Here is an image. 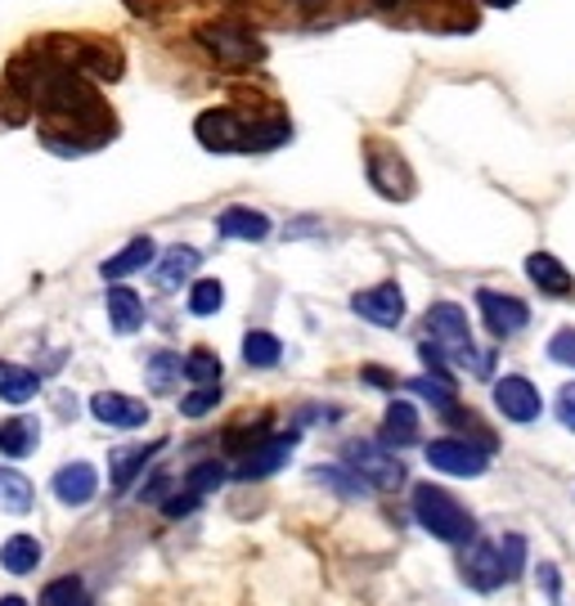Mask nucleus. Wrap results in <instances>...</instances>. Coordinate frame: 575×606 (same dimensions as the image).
I'll return each instance as SVG.
<instances>
[{"mask_svg":"<svg viewBox=\"0 0 575 606\" xmlns=\"http://www.w3.org/2000/svg\"><path fill=\"white\" fill-rule=\"evenodd\" d=\"M558 423H562L566 432H575V383H566V387L558 391Z\"/></svg>","mask_w":575,"mask_h":606,"instance_id":"72a5a7b5","label":"nucleus"},{"mask_svg":"<svg viewBox=\"0 0 575 606\" xmlns=\"http://www.w3.org/2000/svg\"><path fill=\"white\" fill-rule=\"evenodd\" d=\"M199 144L212 148V154H239V148H252V126L229 108H207L194 122Z\"/></svg>","mask_w":575,"mask_h":606,"instance_id":"7ed1b4c3","label":"nucleus"},{"mask_svg":"<svg viewBox=\"0 0 575 606\" xmlns=\"http://www.w3.org/2000/svg\"><path fill=\"white\" fill-rule=\"evenodd\" d=\"M494 404H500V413L508 423H535V419H540V409H544L535 383H530V377H517V373L494 383Z\"/></svg>","mask_w":575,"mask_h":606,"instance_id":"423d86ee","label":"nucleus"},{"mask_svg":"<svg viewBox=\"0 0 575 606\" xmlns=\"http://www.w3.org/2000/svg\"><path fill=\"white\" fill-rule=\"evenodd\" d=\"M311 476H315L320 485H328V489H337V495H342V499H356V495H360V489H364V481H360V476H356L351 468H315Z\"/></svg>","mask_w":575,"mask_h":606,"instance_id":"7c9ffc66","label":"nucleus"},{"mask_svg":"<svg viewBox=\"0 0 575 606\" xmlns=\"http://www.w3.org/2000/svg\"><path fill=\"white\" fill-rule=\"evenodd\" d=\"M0 606H27V602H23L19 593H10V597H0Z\"/></svg>","mask_w":575,"mask_h":606,"instance_id":"4c0bfd02","label":"nucleus"},{"mask_svg":"<svg viewBox=\"0 0 575 606\" xmlns=\"http://www.w3.org/2000/svg\"><path fill=\"white\" fill-rule=\"evenodd\" d=\"M423 453H428V463H432L436 472H445V476H481L486 463H490V449L468 445V440H454V436L432 440Z\"/></svg>","mask_w":575,"mask_h":606,"instance_id":"20e7f679","label":"nucleus"},{"mask_svg":"<svg viewBox=\"0 0 575 606\" xmlns=\"http://www.w3.org/2000/svg\"><path fill=\"white\" fill-rule=\"evenodd\" d=\"M0 566H5L10 575H32L36 566H41V544H36V535H10L0 544Z\"/></svg>","mask_w":575,"mask_h":606,"instance_id":"6ab92c4d","label":"nucleus"},{"mask_svg":"<svg viewBox=\"0 0 575 606\" xmlns=\"http://www.w3.org/2000/svg\"><path fill=\"white\" fill-rule=\"evenodd\" d=\"M216 230L225 239H243V243H261L265 234H271V216H261L252 207H225L220 220H216Z\"/></svg>","mask_w":575,"mask_h":606,"instance_id":"4468645a","label":"nucleus"},{"mask_svg":"<svg viewBox=\"0 0 575 606\" xmlns=\"http://www.w3.org/2000/svg\"><path fill=\"white\" fill-rule=\"evenodd\" d=\"M540 584H544V593H549V602H558V593H562V584H558V566H553V561H540Z\"/></svg>","mask_w":575,"mask_h":606,"instance_id":"f704fd0d","label":"nucleus"},{"mask_svg":"<svg viewBox=\"0 0 575 606\" xmlns=\"http://www.w3.org/2000/svg\"><path fill=\"white\" fill-rule=\"evenodd\" d=\"M36 391H41V377L23 364H0V400L10 404H27Z\"/></svg>","mask_w":575,"mask_h":606,"instance_id":"412c9836","label":"nucleus"},{"mask_svg":"<svg viewBox=\"0 0 575 606\" xmlns=\"http://www.w3.org/2000/svg\"><path fill=\"white\" fill-rule=\"evenodd\" d=\"M549 360L575 368V328H562V332L553 337V342H549Z\"/></svg>","mask_w":575,"mask_h":606,"instance_id":"473e14b6","label":"nucleus"},{"mask_svg":"<svg viewBox=\"0 0 575 606\" xmlns=\"http://www.w3.org/2000/svg\"><path fill=\"white\" fill-rule=\"evenodd\" d=\"M108 324H112V332L131 337L144 324V301L131 288H108Z\"/></svg>","mask_w":575,"mask_h":606,"instance_id":"a211bd4d","label":"nucleus"},{"mask_svg":"<svg viewBox=\"0 0 575 606\" xmlns=\"http://www.w3.org/2000/svg\"><path fill=\"white\" fill-rule=\"evenodd\" d=\"M199 41L220 59V63H235V68H243V63H256L261 59V41H252L248 32H239V27H199Z\"/></svg>","mask_w":575,"mask_h":606,"instance_id":"1a4fd4ad","label":"nucleus"},{"mask_svg":"<svg viewBox=\"0 0 575 606\" xmlns=\"http://www.w3.org/2000/svg\"><path fill=\"white\" fill-rule=\"evenodd\" d=\"M41 606H91V589L76 580V575L50 580V584L41 589Z\"/></svg>","mask_w":575,"mask_h":606,"instance_id":"cd10ccee","label":"nucleus"},{"mask_svg":"<svg viewBox=\"0 0 575 606\" xmlns=\"http://www.w3.org/2000/svg\"><path fill=\"white\" fill-rule=\"evenodd\" d=\"M297 449V432L288 436H271L265 445H256L252 453H243V463L235 468L239 481H265V476H275L284 463H288V453Z\"/></svg>","mask_w":575,"mask_h":606,"instance_id":"9b49d317","label":"nucleus"},{"mask_svg":"<svg viewBox=\"0 0 575 606\" xmlns=\"http://www.w3.org/2000/svg\"><path fill=\"white\" fill-rule=\"evenodd\" d=\"M50 489H55V499H59V504L82 508V504H91V499H95V489H99V472H95L91 463H68V468H59V472H55Z\"/></svg>","mask_w":575,"mask_h":606,"instance_id":"f8f14e48","label":"nucleus"},{"mask_svg":"<svg viewBox=\"0 0 575 606\" xmlns=\"http://www.w3.org/2000/svg\"><path fill=\"white\" fill-rule=\"evenodd\" d=\"M342 468H351L360 481H369L378 489L405 485V463L378 440H347V449H342Z\"/></svg>","mask_w":575,"mask_h":606,"instance_id":"f03ea898","label":"nucleus"},{"mask_svg":"<svg viewBox=\"0 0 575 606\" xmlns=\"http://www.w3.org/2000/svg\"><path fill=\"white\" fill-rule=\"evenodd\" d=\"M225 306V288H220V279H199L194 288H189V315H216Z\"/></svg>","mask_w":575,"mask_h":606,"instance_id":"c756f323","label":"nucleus"},{"mask_svg":"<svg viewBox=\"0 0 575 606\" xmlns=\"http://www.w3.org/2000/svg\"><path fill=\"white\" fill-rule=\"evenodd\" d=\"M486 5H494V10H504V5H517V0H486Z\"/></svg>","mask_w":575,"mask_h":606,"instance_id":"58836bf2","label":"nucleus"},{"mask_svg":"<svg viewBox=\"0 0 575 606\" xmlns=\"http://www.w3.org/2000/svg\"><path fill=\"white\" fill-rule=\"evenodd\" d=\"M36 440H41V427H36V419H10V423H0V453H5V459H27V453L36 449Z\"/></svg>","mask_w":575,"mask_h":606,"instance_id":"aec40b11","label":"nucleus"},{"mask_svg":"<svg viewBox=\"0 0 575 606\" xmlns=\"http://www.w3.org/2000/svg\"><path fill=\"white\" fill-rule=\"evenodd\" d=\"M91 413L104 423V427H118V432H135L148 423V404L135 400V396H122V391H99L91 396Z\"/></svg>","mask_w":575,"mask_h":606,"instance_id":"9d476101","label":"nucleus"},{"mask_svg":"<svg viewBox=\"0 0 575 606\" xmlns=\"http://www.w3.org/2000/svg\"><path fill=\"white\" fill-rule=\"evenodd\" d=\"M163 445H135V449H118V453H112V485H118V489H127L144 468H148V459H153V453H158Z\"/></svg>","mask_w":575,"mask_h":606,"instance_id":"5701e85b","label":"nucleus"},{"mask_svg":"<svg viewBox=\"0 0 575 606\" xmlns=\"http://www.w3.org/2000/svg\"><path fill=\"white\" fill-rule=\"evenodd\" d=\"M526 275H530L535 288L549 292V296H566V292L575 288L571 270H566V265H562L553 252H530V256H526Z\"/></svg>","mask_w":575,"mask_h":606,"instance_id":"ddd939ff","label":"nucleus"},{"mask_svg":"<svg viewBox=\"0 0 575 606\" xmlns=\"http://www.w3.org/2000/svg\"><path fill=\"white\" fill-rule=\"evenodd\" d=\"M199 265H203V252H194V247H167V256L158 260V288H167V292H176L180 283H189L199 275Z\"/></svg>","mask_w":575,"mask_h":606,"instance_id":"2eb2a0df","label":"nucleus"},{"mask_svg":"<svg viewBox=\"0 0 575 606\" xmlns=\"http://www.w3.org/2000/svg\"><path fill=\"white\" fill-rule=\"evenodd\" d=\"M464 580L481 593H494L508 584V571H504V557H500V544L490 540H472L468 544V557H464Z\"/></svg>","mask_w":575,"mask_h":606,"instance_id":"6e6552de","label":"nucleus"},{"mask_svg":"<svg viewBox=\"0 0 575 606\" xmlns=\"http://www.w3.org/2000/svg\"><path fill=\"white\" fill-rule=\"evenodd\" d=\"M184 377L194 387H220V360H216V351H207V347H194L184 355Z\"/></svg>","mask_w":575,"mask_h":606,"instance_id":"bb28decb","label":"nucleus"},{"mask_svg":"<svg viewBox=\"0 0 575 606\" xmlns=\"http://www.w3.org/2000/svg\"><path fill=\"white\" fill-rule=\"evenodd\" d=\"M229 481V472H225V463H216V459H207V463H194L189 468V476H184V495H194V499H203V495H216V489Z\"/></svg>","mask_w":575,"mask_h":606,"instance_id":"393cba45","label":"nucleus"},{"mask_svg":"<svg viewBox=\"0 0 575 606\" xmlns=\"http://www.w3.org/2000/svg\"><path fill=\"white\" fill-rule=\"evenodd\" d=\"M243 360L252 364V368H275L279 360H284V347H279V337L275 332H248L243 337Z\"/></svg>","mask_w":575,"mask_h":606,"instance_id":"b1692460","label":"nucleus"},{"mask_svg":"<svg viewBox=\"0 0 575 606\" xmlns=\"http://www.w3.org/2000/svg\"><path fill=\"white\" fill-rule=\"evenodd\" d=\"M180 373H184V360L180 355H171V351H153L148 355V387L158 391V396H167L180 383Z\"/></svg>","mask_w":575,"mask_h":606,"instance_id":"a878e982","label":"nucleus"},{"mask_svg":"<svg viewBox=\"0 0 575 606\" xmlns=\"http://www.w3.org/2000/svg\"><path fill=\"white\" fill-rule=\"evenodd\" d=\"M194 508H199V499H194V495H176V499H167V508H163V512H167V517H184V512H194Z\"/></svg>","mask_w":575,"mask_h":606,"instance_id":"c9c22d12","label":"nucleus"},{"mask_svg":"<svg viewBox=\"0 0 575 606\" xmlns=\"http://www.w3.org/2000/svg\"><path fill=\"white\" fill-rule=\"evenodd\" d=\"M477 306H481V319L494 337H513L530 324V306L522 296H508V292H494V288H481L477 292Z\"/></svg>","mask_w":575,"mask_h":606,"instance_id":"39448f33","label":"nucleus"},{"mask_svg":"<svg viewBox=\"0 0 575 606\" xmlns=\"http://www.w3.org/2000/svg\"><path fill=\"white\" fill-rule=\"evenodd\" d=\"M364 377H369V383H378V387H392V377L382 373V368H364Z\"/></svg>","mask_w":575,"mask_h":606,"instance_id":"e433bc0d","label":"nucleus"},{"mask_svg":"<svg viewBox=\"0 0 575 606\" xmlns=\"http://www.w3.org/2000/svg\"><path fill=\"white\" fill-rule=\"evenodd\" d=\"M153 256H158L153 239H131L118 256H108V260L99 265V275H104V279H127V275L144 270V265H153Z\"/></svg>","mask_w":575,"mask_h":606,"instance_id":"f3484780","label":"nucleus"},{"mask_svg":"<svg viewBox=\"0 0 575 606\" xmlns=\"http://www.w3.org/2000/svg\"><path fill=\"white\" fill-rule=\"evenodd\" d=\"M409 391H414V396H423L436 413H454V409H458V400H454V383H450V377H414Z\"/></svg>","mask_w":575,"mask_h":606,"instance_id":"c85d7f7f","label":"nucleus"},{"mask_svg":"<svg viewBox=\"0 0 575 606\" xmlns=\"http://www.w3.org/2000/svg\"><path fill=\"white\" fill-rule=\"evenodd\" d=\"M351 311L378 328H396L405 319V292L396 283H378V288H364L351 296Z\"/></svg>","mask_w":575,"mask_h":606,"instance_id":"0eeeda50","label":"nucleus"},{"mask_svg":"<svg viewBox=\"0 0 575 606\" xmlns=\"http://www.w3.org/2000/svg\"><path fill=\"white\" fill-rule=\"evenodd\" d=\"M418 440V409L409 400H392L387 413H382V445H414Z\"/></svg>","mask_w":575,"mask_h":606,"instance_id":"dca6fc26","label":"nucleus"},{"mask_svg":"<svg viewBox=\"0 0 575 606\" xmlns=\"http://www.w3.org/2000/svg\"><path fill=\"white\" fill-rule=\"evenodd\" d=\"M32 504H36L32 481L19 476L14 468H0V508L14 512V517H23V512H32Z\"/></svg>","mask_w":575,"mask_h":606,"instance_id":"4be33fe9","label":"nucleus"},{"mask_svg":"<svg viewBox=\"0 0 575 606\" xmlns=\"http://www.w3.org/2000/svg\"><path fill=\"white\" fill-rule=\"evenodd\" d=\"M414 521L441 544H472V512L441 485H414Z\"/></svg>","mask_w":575,"mask_h":606,"instance_id":"f257e3e1","label":"nucleus"},{"mask_svg":"<svg viewBox=\"0 0 575 606\" xmlns=\"http://www.w3.org/2000/svg\"><path fill=\"white\" fill-rule=\"evenodd\" d=\"M216 404H220V387H194L189 396H180V413H184V419H207Z\"/></svg>","mask_w":575,"mask_h":606,"instance_id":"2f4dec72","label":"nucleus"}]
</instances>
